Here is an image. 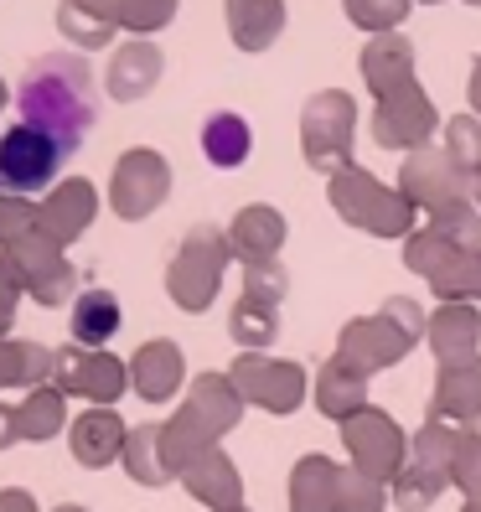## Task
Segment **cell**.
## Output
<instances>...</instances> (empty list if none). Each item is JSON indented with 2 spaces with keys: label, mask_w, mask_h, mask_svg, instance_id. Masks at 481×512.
Here are the masks:
<instances>
[{
  "label": "cell",
  "mask_w": 481,
  "mask_h": 512,
  "mask_svg": "<svg viewBox=\"0 0 481 512\" xmlns=\"http://www.w3.org/2000/svg\"><path fill=\"white\" fill-rule=\"evenodd\" d=\"M16 109H21V125L47 130L73 156V150L83 145V135L94 130V119H99L94 73H88V63L78 52H47L21 73Z\"/></svg>",
  "instance_id": "1"
},
{
  "label": "cell",
  "mask_w": 481,
  "mask_h": 512,
  "mask_svg": "<svg viewBox=\"0 0 481 512\" xmlns=\"http://www.w3.org/2000/svg\"><path fill=\"white\" fill-rule=\"evenodd\" d=\"M425 326H430V316L419 311V300L388 295L373 316H357L337 331V357L352 373L373 378L383 368H394L399 357H409V347L425 337Z\"/></svg>",
  "instance_id": "2"
},
{
  "label": "cell",
  "mask_w": 481,
  "mask_h": 512,
  "mask_svg": "<svg viewBox=\"0 0 481 512\" xmlns=\"http://www.w3.org/2000/svg\"><path fill=\"white\" fill-rule=\"evenodd\" d=\"M326 197H332L342 223L363 228L373 238H414V213L419 207L399 187H383L378 176L363 171V166H342L332 176V187H326Z\"/></svg>",
  "instance_id": "3"
},
{
  "label": "cell",
  "mask_w": 481,
  "mask_h": 512,
  "mask_svg": "<svg viewBox=\"0 0 481 512\" xmlns=\"http://www.w3.org/2000/svg\"><path fill=\"white\" fill-rule=\"evenodd\" d=\"M233 259V244L218 223H197L182 244H176L171 264H166V295L182 306L187 316H202L223 290V269Z\"/></svg>",
  "instance_id": "4"
},
{
  "label": "cell",
  "mask_w": 481,
  "mask_h": 512,
  "mask_svg": "<svg viewBox=\"0 0 481 512\" xmlns=\"http://www.w3.org/2000/svg\"><path fill=\"white\" fill-rule=\"evenodd\" d=\"M352 125H357V104L342 88H321L300 109V150L316 171H342L352 166Z\"/></svg>",
  "instance_id": "5"
},
{
  "label": "cell",
  "mask_w": 481,
  "mask_h": 512,
  "mask_svg": "<svg viewBox=\"0 0 481 512\" xmlns=\"http://www.w3.org/2000/svg\"><path fill=\"white\" fill-rule=\"evenodd\" d=\"M233 388L244 394V404H259L264 414H295L306 399V368L290 357H269V352H238L228 368Z\"/></svg>",
  "instance_id": "6"
},
{
  "label": "cell",
  "mask_w": 481,
  "mask_h": 512,
  "mask_svg": "<svg viewBox=\"0 0 481 512\" xmlns=\"http://www.w3.org/2000/svg\"><path fill=\"white\" fill-rule=\"evenodd\" d=\"M52 388L88 399V409H109L119 394L130 388V363H119L104 347H57V368H52Z\"/></svg>",
  "instance_id": "7"
},
{
  "label": "cell",
  "mask_w": 481,
  "mask_h": 512,
  "mask_svg": "<svg viewBox=\"0 0 481 512\" xmlns=\"http://www.w3.org/2000/svg\"><path fill=\"white\" fill-rule=\"evenodd\" d=\"M342 440H347L352 466H363L368 476L388 481V487H394V476L409 461V440L399 430V419L388 414V409H373V404L357 409L352 419H342Z\"/></svg>",
  "instance_id": "8"
},
{
  "label": "cell",
  "mask_w": 481,
  "mask_h": 512,
  "mask_svg": "<svg viewBox=\"0 0 481 512\" xmlns=\"http://www.w3.org/2000/svg\"><path fill=\"white\" fill-rule=\"evenodd\" d=\"M0 259L21 275L26 295H32L37 306H63V300L73 295V285H78L73 264L63 259V244H52L42 228H32V233H21L16 244H6Z\"/></svg>",
  "instance_id": "9"
},
{
  "label": "cell",
  "mask_w": 481,
  "mask_h": 512,
  "mask_svg": "<svg viewBox=\"0 0 481 512\" xmlns=\"http://www.w3.org/2000/svg\"><path fill=\"white\" fill-rule=\"evenodd\" d=\"M63 161H68V150L57 145L47 130L11 125L6 135H0V192L32 197V192H42L52 182Z\"/></svg>",
  "instance_id": "10"
},
{
  "label": "cell",
  "mask_w": 481,
  "mask_h": 512,
  "mask_svg": "<svg viewBox=\"0 0 481 512\" xmlns=\"http://www.w3.org/2000/svg\"><path fill=\"white\" fill-rule=\"evenodd\" d=\"M166 192H171V166H166L161 150L135 145V150H125V156L114 161L109 207H114L119 218H130V223L150 218V213H156V207L166 202Z\"/></svg>",
  "instance_id": "11"
},
{
  "label": "cell",
  "mask_w": 481,
  "mask_h": 512,
  "mask_svg": "<svg viewBox=\"0 0 481 512\" xmlns=\"http://www.w3.org/2000/svg\"><path fill=\"white\" fill-rule=\"evenodd\" d=\"M435 130H440L435 99L419 83H409L404 94H394V99H378V109H373V140L383 150H409L414 156V150L430 145Z\"/></svg>",
  "instance_id": "12"
},
{
  "label": "cell",
  "mask_w": 481,
  "mask_h": 512,
  "mask_svg": "<svg viewBox=\"0 0 481 512\" xmlns=\"http://www.w3.org/2000/svg\"><path fill=\"white\" fill-rule=\"evenodd\" d=\"M399 192H404L414 207H425V213H440V207L471 197V176H466L456 161H450L445 150L425 145V150H414V156H404Z\"/></svg>",
  "instance_id": "13"
},
{
  "label": "cell",
  "mask_w": 481,
  "mask_h": 512,
  "mask_svg": "<svg viewBox=\"0 0 481 512\" xmlns=\"http://www.w3.org/2000/svg\"><path fill=\"white\" fill-rule=\"evenodd\" d=\"M99 218V192L83 182V176H68V182H57L42 202H37V228L52 238V244H73V238L88 233V223Z\"/></svg>",
  "instance_id": "14"
},
{
  "label": "cell",
  "mask_w": 481,
  "mask_h": 512,
  "mask_svg": "<svg viewBox=\"0 0 481 512\" xmlns=\"http://www.w3.org/2000/svg\"><path fill=\"white\" fill-rule=\"evenodd\" d=\"M161 68H166V57H161V47H156V42H145V37L119 42V47H114V57H109V73H104L109 99H119V104L145 99L150 88L161 83Z\"/></svg>",
  "instance_id": "15"
},
{
  "label": "cell",
  "mask_w": 481,
  "mask_h": 512,
  "mask_svg": "<svg viewBox=\"0 0 481 512\" xmlns=\"http://www.w3.org/2000/svg\"><path fill=\"white\" fill-rule=\"evenodd\" d=\"M435 419H450V425H476L481 419V357H466V363H445L435 373L430 388V409Z\"/></svg>",
  "instance_id": "16"
},
{
  "label": "cell",
  "mask_w": 481,
  "mask_h": 512,
  "mask_svg": "<svg viewBox=\"0 0 481 512\" xmlns=\"http://www.w3.org/2000/svg\"><path fill=\"white\" fill-rule=\"evenodd\" d=\"M425 337H430V352L440 368L466 363V357H476V342H481V311L471 300H445V306H435Z\"/></svg>",
  "instance_id": "17"
},
{
  "label": "cell",
  "mask_w": 481,
  "mask_h": 512,
  "mask_svg": "<svg viewBox=\"0 0 481 512\" xmlns=\"http://www.w3.org/2000/svg\"><path fill=\"white\" fill-rule=\"evenodd\" d=\"M363 83L373 88L378 99H394V94H404L409 83H419L414 78V42L399 37V32L373 37L363 47Z\"/></svg>",
  "instance_id": "18"
},
{
  "label": "cell",
  "mask_w": 481,
  "mask_h": 512,
  "mask_svg": "<svg viewBox=\"0 0 481 512\" xmlns=\"http://www.w3.org/2000/svg\"><path fill=\"white\" fill-rule=\"evenodd\" d=\"M130 388L145 404H166L176 388H182V347L156 337V342H140V352L130 357Z\"/></svg>",
  "instance_id": "19"
},
{
  "label": "cell",
  "mask_w": 481,
  "mask_h": 512,
  "mask_svg": "<svg viewBox=\"0 0 481 512\" xmlns=\"http://www.w3.org/2000/svg\"><path fill=\"white\" fill-rule=\"evenodd\" d=\"M290 512H342V466L332 456H300L290 471Z\"/></svg>",
  "instance_id": "20"
},
{
  "label": "cell",
  "mask_w": 481,
  "mask_h": 512,
  "mask_svg": "<svg viewBox=\"0 0 481 512\" xmlns=\"http://www.w3.org/2000/svg\"><path fill=\"white\" fill-rule=\"evenodd\" d=\"M125 440H130V425L119 419L114 409H83L73 419V456L78 466H109L125 456Z\"/></svg>",
  "instance_id": "21"
},
{
  "label": "cell",
  "mask_w": 481,
  "mask_h": 512,
  "mask_svg": "<svg viewBox=\"0 0 481 512\" xmlns=\"http://www.w3.org/2000/svg\"><path fill=\"white\" fill-rule=\"evenodd\" d=\"M218 450V435L202 425V419L182 404L171 419H161V456H166V471L171 476H187L202 456H213Z\"/></svg>",
  "instance_id": "22"
},
{
  "label": "cell",
  "mask_w": 481,
  "mask_h": 512,
  "mask_svg": "<svg viewBox=\"0 0 481 512\" xmlns=\"http://www.w3.org/2000/svg\"><path fill=\"white\" fill-rule=\"evenodd\" d=\"M119 26H125L119 21V0H63V6H57V32L83 52L109 47V37Z\"/></svg>",
  "instance_id": "23"
},
{
  "label": "cell",
  "mask_w": 481,
  "mask_h": 512,
  "mask_svg": "<svg viewBox=\"0 0 481 512\" xmlns=\"http://www.w3.org/2000/svg\"><path fill=\"white\" fill-rule=\"evenodd\" d=\"M187 409L223 440V435L238 425V419H244V394L233 388L228 373H197L192 388H187Z\"/></svg>",
  "instance_id": "24"
},
{
  "label": "cell",
  "mask_w": 481,
  "mask_h": 512,
  "mask_svg": "<svg viewBox=\"0 0 481 512\" xmlns=\"http://www.w3.org/2000/svg\"><path fill=\"white\" fill-rule=\"evenodd\" d=\"M228 37L238 52H264L285 32V0H228Z\"/></svg>",
  "instance_id": "25"
},
{
  "label": "cell",
  "mask_w": 481,
  "mask_h": 512,
  "mask_svg": "<svg viewBox=\"0 0 481 512\" xmlns=\"http://www.w3.org/2000/svg\"><path fill=\"white\" fill-rule=\"evenodd\" d=\"M228 244H233V259H275L280 244H285V218L275 213V207H264V202H249L244 213H238L228 223Z\"/></svg>",
  "instance_id": "26"
},
{
  "label": "cell",
  "mask_w": 481,
  "mask_h": 512,
  "mask_svg": "<svg viewBox=\"0 0 481 512\" xmlns=\"http://www.w3.org/2000/svg\"><path fill=\"white\" fill-rule=\"evenodd\" d=\"M182 487L207 502L213 512H228V507H244V476H238V466L223 456V445L213 450V456H202L187 476H182Z\"/></svg>",
  "instance_id": "27"
},
{
  "label": "cell",
  "mask_w": 481,
  "mask_h": 512,
  "mask_svg": "<svg viewBox=\"0 0 481 512\" xmlns=\"http://www.w3.org/2000/svg\"><path fill=\"white\" fill-rule=\"evenodd\" d=\"M316 409L326 419H352L357 409H368V378L352 373L342 357H326L316 368Z\"/></svg>",
  "instance_id": "28"
},
{
  "label": "cell",
  "mask_w": 481,
  "mask_h": 512,
  "mask_svg": "<svg viewBox=\"0 0 481 512\" xmlns=\"http://www.w3.org/2000/svg\"><path fill=\"white\" fill-rule=\"evenodd\" d=\"M57 368V352L42 342H21V337H0V388H47Z\"/></svg>",
  "instance_id": "29"
},
{
  "label": "cell",
  "mask_w": 481,
  "mask_h": 512,
  "mask_svg": "<svg viewBox=\"0 0 481 512\" xmlns=\"http://www.w3.org/2000/svg\"><path fill=\"white\" fill-rule=\"evenodd\" d=\"M119 300H114V290H104V285H94V290H83L78 300H73V342L78 347H99V342H109L114 331H119Z\"/></svg>",
  "instance_id": "30"
},
{
  "label": "cell",
  "mask_w": 481,
  "mask_h": 512,
  "mask_svg": "<svg viewBox=\"0 0 481 512\" xmlns=\"http://www.w3.org/2000/svg\"><path fill=\"white\" fill-rule=\"evenodd\" d=\"M202 150H207V161H213V166H244L249 150H254L249 119L233 114V109L207 114V125H202Z\"/></svg>",
  "instance_id": "31"
},
{
  "label": "cell",
  "mask_w": 481,
  "mask_h": 512,
  "mask_svg": "<svg viewBox=\"0 0 481 512\" xmlns=\"http://www.w3.org/2000/svg\"><path fill=\"white\" fill-rule=\"evenodd\" d=\"M456 450H461V430L450 419H435V414H425V425L409 435V461L445 476V481H450V466H456Z\"/></svg>",
  "instance_id": "32"
},
{
  "label": "cell",
  "mask_w": 481,
  "mask_h": 512,
  "mask_svg": "<svg viewBox=\"0 0 481 512\" xmlns=\"http://www.w3.org/2000/svg\"><path fill=\"white\" fill-rule=\"evenodd\" d=\"M68 394L63 388H32V394L21 399V409H16V430H21V440H52L57 430L68 425V404H63Z\"/></svg>",
  "instance_id": "33"
},
{
  "label": "cell",
  "mask_w": 481,
  "mask_h": 512,
  "mask_svg": "<svg viewBox=\"0 0 481 512\" xmlns=\"http://www.w3.org/2000/svg\"><path fill=\"white\" fill-rule=\"evenodd\" d=\"M119 461H125L130 481H140V487H166V481H176L166 471V456H161V425H135Z\"/></svg>",
  "instance_id": "34"
},
{
  "label": "cell",
  "mask_w": 481,
  "mask_h": 512,
  "mask_svg": "<svg viewBox=\"0 0 481 512\" xmlns=\"http://www.w3.org/2000/svg\"><path fill=\"white\" fill-rule=\"evenodd\" d=\"M228 337L244 347V352H264L269 342L280 337V311L275 306H264V300H233V311H228Z\"/></svg>",
  "instance_id": "35"
},
{
  "label": "cell",
  "mask_w": 481,
  "mask_h": 512,
  "mask_svg": "<svg viewBox=\"0 0 481 512\" xmlns=\"http://www.w3.org/2000/svg\"><path fill=\"white\" fill-rule=\"evenodd\" d=\"M430 233H440L450 249L476 254V249H481V207H476L471 197L440 207V213H430Z\"/></svg>",
  "instance_id": "36"
},
{
  "label": "cell",
  "mask_w": 481,
  "mask_h": 512,
  "mask_svg": "<svg viewBox=\"0 0 481 512\" xmlns=\"http://www.w3.org/2000/svg\"><path fill=\"white\" fill-rule=\"evenodd\" d=\"M445 487H450L445 476H435V471H425V466L404 461V471L394 476V487H388V497H394V507H399V512H425V507H430Z\"/></svg>",
  "instance_id": "37"
},
{
  "label": "cell",
  "mask_w": 481,
  "mask_h": 512,
  "mask_svg": "<svg viewBox=\"0 0 481 512\" xmlns=\"http://www.w3.org/2000/svg\"><path fill=\"white\" fill-rule=\"evenodd\" d=\"M461 259V249H450L440 233H414L409 244H404V264H409V275H419V280H440L450 264Z\"/></svg>",
  "instance_id": "38"
},
{
  "label": "cell",
  "mask_w": 481,
  "mask_h": 512,
  "mask_svg": "<svg viewBox=\"0 0 481 512\" xmlns=\"http://www.w3.org/2000/svg\"><path fill=\"white\" fill-rule=\"evenodd\" d=\"M414 0H342V11L352 26H363V32L383 37V32H394V26L409 16Z\"/></svg>",
  "instance_id": "39"
},
{
  "label": "cell",
  "mask_w": 481,
  "mask_h": 512,
  "mask_svg": "<svg viewBox=\"0 0 481 512\" xmlns=\"http://www.w3.org/2000/svg\"><path fill=\"white\" fill-rule=\"evenodd\" d=\"M430 290L440 295V306H445V300H471V306H476V300H481V249L461 254L440 280H430Z\"/></svg>",
  "instance_id": "40"
},
{
  "label": "cell",
  "mask_w": 481,
  "mask_h": 512,
  "mask_svg": "<svg viewBox=\"0 0 481 512\" xmlns=\"http://www.w3.org/2000/svg\"><path fill=\"white\" fill-rule=\"evenodd\" d=\"M440 150L471 176V171L481 166V119H471V114L445 119V145H440Z\"/></svg>",
  "instance_id": "41"
},
{
  "label": "cell",
  "mask_w": 481,
  "mask_h": 512,
  "mask_svg": "<svg viewBox=\"0 0 481 512\" xmlns=\"http://www.w3.org/2000/svg\"><path fill=\"white\" fill-rule=\"evenodd\" d=\"M388 481L368 476L363 466H342V512H383Z\"/></svg>",
  "instance_id": "42"
},
{
  "label": "cell",
  "mask_w": 481,
  "mask_h": 512,
  "mask_svg": "<svg viewBox=\"0 0 481 512\" xmlns=\"http://www.w3.org/2000/svg\"><path fill=\"white\" fill-rule=\"evenodd\" d=\"M285 290H290V275H285L280 259H254V264H244V295H249V300H264V306L280 311Z\"/></svg>",
  "instance_id": "43"
},
{
  "label": "cell",
  "mask_w": 481,
  "mask_h": 512,
  "mask_svg": "<svg viewBox=\"0 0 481 512\" xmlns=\"http://www.w3.org/2000/svg\"><path fill=\"white\" fill-rule=\"evenodd\" d=\"M171 16H176V0H119V21H125L130 37L161 32V26H171Z\"/></svg>",
  "instance_id": "44"
},
{
  "label": "cell",
  "mask_w": 481,
  "mask_h": 512,
  "mask_svg": "<svg viewBox=\"0 0 481 512\" xmlns=\"http://www.w3.org/2000/svg\"><path fill=\"white\" fill-rule=\"evenodd\" d=\"M450 487H461L466 497H481V435L461 430V450H456V466H450Z\"/></svg>",
  "instance_id": "45"
},
{
  "label": "cell",
  "mask_w": 481,
  "mask_h": 512,
  "mask_svg": "<svg viewBox=\"0 0 481 512\" xmlns=\"http://www.w3.org/2000/svg\"><path fill=\"white\" fill-rule=\"evenodd\" d=\"M37 228V202H26L16 192H0V249L16 244L21 233H32Z\"/></svg>",
  "instance_id": "46"
},
{
  "label": "cell",
  "mask_w": 481,
  "mask_h": 512,
  "mask_svg": "<svg viewBox=\"0 0 481 512\" xmlns=\"http://www.w3.org/2000/svg\"><path fill=\"white\" fill-rule=\"evenodd\" d=\"M21 295H26V285H21V275L0 259V337L16 326V306H21Z\"/></svg>",
  "instance_id": "47"
},
{
  "label": "cell",
  "mask_w": 481,
  "mask_h": 512,
  "mask_svg": "<svg viewBox=\"0 0 481 512\" xmlns=\"http://www.w3.org/2000/svg\"><path fill=\"white\" fill-rule=\"evenodd\" d=\"M0 512H37V497L26 487H6L0 492Z\"/></svg>",
  "instance_id": "48"
},
{
  "label": "cell",
  "mask_w": 481,
  "mask_h": 512,
  "mask_svg": "<svg viewBox=\"0 0 481 512\" xmlns=\"http://www.w3.org/2000/svg\"><path fill=\"white\" fill-rule=\"evenodd\" d=\"M21 440V430H16V409H6V404H0V450H6V445H16Z\"/></svg>",
  "instance_id": "49"
},
{
  "label": "cell",
  "mask_w": 481,
  "mask_h": 512,
  "mask_svg": "<svg viewBox=\"0 0 481 512\" xmlns=\"http://www.w3.org/2000/svg\"><path fill=\"white\" fill-rule=\"evenodd\" d=\"M466 94H471V109L481 114V57H476V68H471V88H466Z\"/></svg>",
  "instance_id": "50"
},
{
  "label": "cell",
  "mask_w": 481,
  "mask_h": 512,
  "mask_svg": "<svg viewBox=\"0 0 481 512\" xmlns=\"http://www.w3.org/2000/svg\"><path fill=\"white\" fill-rule=\"evenodd\" d=\"M471 202H476V207H481V166H476V171H471Z\"/></svg>",
  "instance_id": "51"
},
{
  "label": "cell",
  "mask_w": 481,
  "mask_h": 512,
  "mask_svg": "<svg viewBox=\"0 0 481 512\" xmlns=\"http://www.w3.org/2000/svg\"><path fill=\"white\" fill-rule=\"evenodd\" d=\"M52 512H88V507H78V502H63V507H52Z\"/></svg>",
  "instance_id": "52"
},
{
  "label": "cell",
  "mask_w": 481,
  "mask_h": 512,
  "mask_svg": "<svg viewBox=\"0 0 481 512\" xmlns=\"http://www.w3.org/2000/svg\"><path fill=\"white\" fill-rule=\"evenodd\" d=\"M461 512H481V497H466V507Z\"/></svg>",
  "instance_id": "53"
},
{
  "label": "cell",
  "mask_w": 481,
  "mask_h": 512,
  "mask_svg": "<svg viewBox=\"0 0 481 512\" xmlns=\"http://www.w3.org/2000/svg\"><path fill=\"white\" fill-rule=\"evenodd\" d=\"M6 99H11V94H6V83H0V109H6Z\"/></svg>",
  "instance_id": "54"
},
{
  "label": "cell",
  "mask_w": 481,
  "mask_h": 512,
  "mask_svg": "<svg viewBox=\"0 0 481 512\" xmlns=\"http://www.w3.org/2000/svg\"><path fill=\"white\" fill-rule=\"evenodd\" d=\"M228 512H249V507H228Z\"/></svg>",
  "instance_id": "55"
},
{
  "label": "cell",
  "mask_w": 481,
  "mask_h": 512,
  "mask_svg": "<svg viewBox=\"0 0 481 512\" xmlns=\"http://www.w3.org/2000/svg\"><path fill=\"white\" fill-rule=\"evenodd\" d=\"M466 6H481V0H466Z\"/></svg>",
  "instance_id": "56"
},
{
  "label": "cell",
  "mask_w": 481,
  "mask_h": 512,
  "mask_svg": "<svg viewBox=\"0 0 481 512\" xmlns=\"http://www.w3.org/2000/svg\"><path fill=\"white\" fill-rule=\"evenodd\" d=\"M430 6H435V0H430Z\"/></svg>",
  "instance_id": "57"
}]
</instances>
